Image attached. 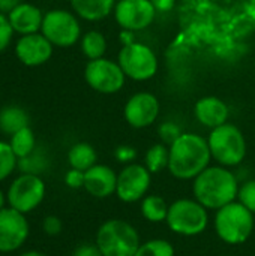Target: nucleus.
Wrapping results in <instances>:
<instances>
[{
	"instance_id": "f257e3e1",
	"label": "nucleus",
	"mask_w": 255,
	"mask_h": 256,
	"mask_svg": "<svg viewBox=\"0 0 255 256\" xmlns=\"http://www.w3.org/2000/svg\"><path fill=\"white\" fill-rule=\"evenodd\" d=\"M212 160L207 140L198 134L185 132L170 146L168 171L174 178L194 180Z\"/></svg>"
},
{
	"instance_id": "f03ea898",
	"label": "nucleus",
	"mask_w": 255,
	"mask_h": 256,
	"mask_svg": "<svg viewBox=\"0 0 255 256\" xmlns=\"http://www.w3.org/2000/svg\"><path fill=\"white\" fill-rule=\"evenodd\" d=\"M192 182L194 198L207 210L216 212L237 200L240 184L227 166L209 165Z\"/></svg>"
},
{
	"instance_id": "7ed1b4c3",
	"label": "nucleus",
	"mask_w": 255,
	"mask_h": 256,
	"mask_svg": "<svg viewBox=\"0 0 255 256\" xmlns=\"http://www.w3.org/2000/svg\"><path fill=\"white\" fill-rule=\"evenodd\" d=\"M254 213L237 200L216 210L213 226L216 236L227 244L236 246L249 240L255 228Z\"/></svg>"
},
{
	"instance_id": "20e7f679",
	"label": "nucleus",
	"mask_w": 255,
	"mask_h": 256,
	"mask_svg": "<svg viewBox=\"0 0 255 256\" xmlns=\"http://www.w3.org/2000/svg\"><path fill=\"white\" fill-rule=\"evenodd\" d=\"M140 244L138 231L122 219L104 222L96 232V246L104 256H135Z\"/></svg>"
},
{
	"instance_id": "39448f33",
	"label": "nucleus",
	"mask_w": 255,
	"mask_h": 256,
	"mask_svg": "<svg viewBox=\"0 0 255 256\" xmlns=\"http://www.w3.org/2000/svg\"><path fill=\"white\" fill-rule=\"evenodd\" d=\"M207 144L210 148L212 159L218 165L233 168L243 162L246 156V141L242 130L231 124L225 123L210 130Z\"/></svg>"
},
{
	"instance_id": "423d86ee",
	"label": "nucleus",
	"mask_w": 255,
	"mask_h": 256,
	"mask_svg": "<svg viewBox=\"0 0 255 256\" xmlns=\"http://www.w3.org/2000/svg\"><path fill=\"white\" fill-rule=\"evenodd\" d=\"M170 231L183 237H195L206 231L209 213L195 198H180L170 204L165 220Z\"/></svg>"
},
{
	"instance_id": "0eeeda50",
	"label": "nucleus",
	"mask_w": 255,
	"mask_h": 256,
	"mask_svg": "<svg viewBox=\"0 0 255 256\" xmlns=\"http://www.w3.org/2000/svg\"><path fill=\"white\" fill-rule=\"evenodd\" d=\"M117 63L125 72L126 78L134 81H147L158 72V57L155 51L140 42L125 44L117 56Z\"/></svg>"
},
{
	"instance_id": "6e6552de",
	"label": "nucleus",
	"mask_w": 255,
	"mask_h": 256,
	"mask_svg": "<svg viewBox=\"0 0 255 256\" xmlns=\"http://www.w3.org/2000/svg\"><path fill=\"white\" fill-rule=\"evenodd\" d=\"M41 33L60 48L72 46L81 38V26L78 18L66 9H51L44 14Z\"/></svg>"
},
{
	"instance_id": "1a4fd4ad",
	"label": "nucleus",
	"mask_w": 255,
	"mask_h": 256,
	"mask_svg": "<svg viewBox=\"0 0 255 256\" xmlns=\"http://www.w3.org/2000/svg\"><path fill=\"white\" fill-rule=\"evenodd\" d=\"M84 80L90 88L102 94H113L122 90L126 75L117 62L101 57L89 60L84 69Z\"/></svg>"
},
{
	"instance_id": "9d476101",
	"label": "nucleus",
	"mask_w": 255,
	"mask_h": 256,
	"mask_svg": "<svg viewBox=\"0 0 255 256\" xmlns=\"http://www.w3.org/2000/svg\"><path fill=\"white\" fill-rule=\"evenodd\" d=\"M45 198V183L41 176L35 174H21L17 177L8 190L9 207L18 210L20 213H30Z\"/></svg>"
},
{
	"instance_id": "9b49d317",
	"label": "nucleus",
	"mask_w": 255,
	"mask_h": 256,
	"mask_svg": "<svg viewBox=\"0 0 255 256\" xmlns=\"http://www.w3.org/2000/svg\"><path fill=\"white\" fill-rule=\"evenodd\" d=\"M152 184V172L141 164H128L117 174L116 195L122 202L132 204L141 201Z\"/></svg>"
},
{
	"instance_id": "f8f14e48",
	"label": "nucleus",
	"mask_w": 255,
	"mask_h": 256,
	"mask_svg": "<svg viewBox=\"0 0 255 256\" xmlns=\"http://www.w3.org/2000/svg\"><path fill=\"white\" fill-rule=\"evenodd\" d=\"M156 9L150 0H119L114 6L116 22L126 32H140L149 27Z\"/></svg>"
},
{
	"instance_id": "ddd939ff",
	"label": "nucleus",
	"mask_w": 255,
	"mask_h": 256,
	"mask_svg": "<svg viewBox=\"0 0 255 256\" xmlns=\"http://www.w3.org/2000/svg\"><path fill=\"white\" fill-rule=\"evenodd\" d=\"M29 237V222L24 213L12 207L0 210V252L18 250Z\"/></svg>"
},
{
	"instance_id": "4468645a",
	"label": "nucleus",
	"mask_w": 255,
	"mask_h": 256,
	"mask_svg": "<svg viewBox=\"0 0 255 256\" xmlns=\"http://www.w3.org/2000/svg\"><path fill=\"white\" fill-rule=\"evenodd\" d=\"M159 100L149 92L132 94L123 110L125 120L134 129H143L153 124L159 116Z\"/></svg>"
},
{
	"instance_id": "2eb2a0df",
	"label": "nucleus",
	"mask_w": 255,
	"mask_h": 256,
	"mask_svg": "<svg viewBox=\"0 0 255 256\" xmlns=\"http://www.w3.org/2000/svg\"><path fill=\"white\" fill-rule=\"evenodd\" d=\"M53 44L42 33L24 34L15 44L17 58L29 68L41 66L47 63L53 56Z\"/></svg>"
},
{
	"instance_id": "dca6fc26",
	"label": "nucleus",
	"mask_w": 255,
	"mask_h": 256,
	"mask_svg": "<svg viewBox=\"0 0 255 256\" xmlns=\"http://www.w3.org/2000/svg\"><path fill=\"white\" fill-rule=\"evenodd\" d=\"M117 174L113 168L96 164L84 172V189L89 195L98 200H105L116 194Z\"/></svg>"
},
{
	"instance_id": "f3484780",
	"label": "nucleus",
	"mask_w": 255,
	"mask_h": 256,
	"mask_svg": "<svg viewBox=\"0 0 255 256\" xmlns=\"http://www.w3.org/2000/svg\"><path fill=\"white\" fill-rule=\"evenodd\" d=\"M194 114L200 124L209 129H215L221 124L228 123L230 110L224 100L215 96H206L197 100L194 106Z\"/></svg>"
},
{
	"instance_id": "a211bd4d",
	"label": "nucleus",
	"mask_w": 255,
	"mask_h": 256,
	"mask_svg": "<svg viewBox=\"0 0 255 256\" xmlns=\"http://www.w3.org/2000/svg\"><path fill=\"white\" fill-rule=\"evenodd\" d=\"M8 20H9L14 32L24 36V34H32V33L41 32L44 14L38 6L23 2L8 15Z\"/></svg>"
},
{
	"instance_id": "6ab92c4d",
	"label": "nucleus",
	"mask_w": 255,
	"mask_h": 256,
	"mask_svg": "<svg viewBox=\"0 0 255 256\" xmlns=\"http://www.w3.org/2000/svg\"><path fill=\"white\" fill-rule=\"evenodd\" d=\"M74 12L86 21H99L110 15L116 0H71Z\"/></svg>"
},
{
	"instance_id": "aec40b11",
	"label": "nucleus",
	"mask_w": 255,
	"mask_h": 256,
	"mask_svg": "<svg viewBox=\"0 0 255 256\" xmlns=\"http://www.w3.org/2000/svg\"><path fill=\"white\" fill-rule=\"evenodd\" d=\"M27 126H29V116L21 106L8 105L0 110V130L5 135L11 136Z\"/></svg>"
},
{
	"instance_id": "412c9836",
	"label": "nucleus",
	"mask_w": 255,
	"mask_h": 256,
	"mask_svg": "<svg viewBox=\"0 0 255 256\" xmlns=\"http://www.w3.org/2000/svg\"><path fill=\"white\" fill-rule=\"evenodd\" d=\"M68 162L71 168L86 172L87 170H90L93 165L98 164V154L90 144L77 142L68 152Z\"/></svg>"
},
{
	"instance_id": "4be33fe9",
	"label": "nucleus",
	"mask_w": 255,
	"mask_h": 256,
	"mask_svg": "<svg viewBox=\"0 0 255 256\" xmlns=\"http://www.w3.org/2000/svg\"><path fill=\"white\" fill-rule=\"evenodd\" d=\"M140 206V212L141 216L150 222V224H161L167 220V214H168V204L167 201L159 196V195H146L141 201Z\"/></svg>"
},
{
	"instance_id": "5701e85b",
	"label": "nucleus",
	"mask_w": 255,
	"mask_h": 256,
	"mask_svg": "<svg viewBox=\"0 0 255 256\" xmlns=\"http://www.w3.org/2000/svg\"><path fill=\"white\" fill-rule=\"evenodd\" d=\"M81 51L89 60L104 57L107 51V39L98 30H90L81 36Z\"/></svg>"
},
{
	"instance_id": "b1692460",
	"label": "nucleus",
	"mask_w": 255,
	"mask_h": 256,
	"mask_svg": "<svg viewBox=\"0 0 255 256\" xmlns=\"http://www.w3.org/2000/svg\"><path fill=\"white\" fill-rule=\"evenodd\" d=\"M168 162H170V147H167V144L164 142L153 144L146 152L144 165L152 174H158L165 168H168Z\"/></svg>"
},
{
	"instance_id": "393cba45",
	"label": "nucleus",
	"mask_w": 255,
	"mask_h": 256,
	"mask_svg": "<svg viewBox=\"0 0 255 256\" xmlns=\"http://www.w3.org/2000/svg\"><path fill=\"white\" fill-rule=\"evenodd\" d=\"M9 146L18 159L26 158L27 154H30L36 148V140H35L33 130L27 126V128L15 132L14 135H11Z\"/></svg>"
},
{
	"instance_id": "a878e982",
	"label": "nucleus",
	"mask_w": 255,
	"mask_h": 256,
	"mask_svg": "<svg viewBox=\"0 0 255 256\" xmlns=\"http://www.w3.org/2000/svg\"><path fill=\"white\" fill-rule=\"evenodd\" d=\"M17 168L23 174H35V176H39V174H42L48 168V158H47L45 152H42V148H35L26 158L18 159Z\"/></svg>"
},
{
	"instance_id": "bb28decb",
	"label": "nucleus",
	"mask_w": 255,
	"mask_h": 256,
	"mask_svg": "<svg viewBox=\"0 0 255 256\" xmlns=\"http://www.w3.org/2000/svg\"><path fill=\"white\" fill-rule=\"evenodd\" d=\"M135 256H176V252L168 240L153 238L141 243Z\"/></svg>"
},
{
	"instance_id": "cd10ccee",
	"label": "nucleus",
	"mask_w": 255,
	"mask_h": 256,
	"mask_svg": "<svg viewBox=\"0 0 255 256\" xmlns=\"http://www.w3.org/2000/svg\"><path fill=\"white\" fill-rule=\"evenodd\" d=\"M18 165V158L12 152L9 142L0 141V182L8 178Z\"/></svg>"
},
{
	"instance_id": "c85d7f7f",
	"label": "nucleus",
	"mask_w": 255,
	"mask_h": 256,
	"mask_svg": "<svg viewBox=\"0 0 255 256\" xmlns=\"http://www.w3.org/2000/svg\"><path fill=\"white\" fill-rule=\"evenodd\" d=\"M237 201L255 214V180H248L239 186Z\"/></svg>"
},
{
	"instance_id": "c756f323",
	"label": "nucleus",
	"mask_w": 255,
	"mask_h": 256,
	"mask_svg": "<svg viewBox=\"0 0 255 256\" xmlns=\"http://www.w3.org/2000/svg\"><path fill=\"white\" fill-rule=\"evenodd\" d=\"M182 134L183 132L180 130V128L176 123H173V122H165V123H162L159 126V136H161L164 144L171 146Z\"/></svg>"
},
{
	"instance_id": "7c9ffc66",
	"label": "nucleus",
	"mask_w": 255,
	"mask_h": 256,
	"mask_svg": "<svg viewBox=\"0 0 255 256\" xmlns=\"http://www.w3.org/2000/svg\"><path fill=\"white\" fill-rule=\"evenodd\" d=\"M14 33L15 32L8 20V15L0 14V52H3L9 46Z\"/></svg>"
},
{
	"instance_id": "2f4dec72",
	"label": "nucleus",
	"mask_w": 255,
	"mask_h": 256,
	"mask_svg": "<svg viewBox=\"0 0 255 256\" xmlns=\"http://www.w3.org/2000/svg\"><path fill=\"white\" fill-rule=\"evenodd\" d=\"M114 158L120 164H132L137 158V150L131 146H119L114 152Z\"/></svg>"
},
{
	"instance_id": "473e14b6",
	"label": "nucleus",
	"mask_w": 255,
	"mask_h": 256,
	"mask_svg": "<svg viewBox=\"0 0 255 256\" xmlns=\"http://www.w3.org/2000/svg\"><path fill=\"white\" fill-rule=\"evenodd\" d=\"M42 228H44V231H45L47 236L56 237V236H59V234L62 232L63 224H62V220H60L57 216H47V218L44 219Z\"/></svg>"
},
{
	"instance_id": "72a5a7b5",
	"label": "nucleus",
	"mask_w": 255,
	"mask_h": 256,
	"mask_svg": "<svg viewBox=\"0 0 255 256\" xmlns=\"http://www.w3.org/2000/svg\"><path fill=\"white\" fill-rule=\"evenodd\" d=\"M65 183H66V186L71 188V189L84 188V171L71 168V170L66 172V176H65Z\"/></svg>"
},
{
	"instance_id": "f704fd0d",
	"label": "nucleus",
	"mask_w": 255,
	"mask_h": 256,
	"mask_svg": "<svg viewBox=\"0 0 255 256\" xmlns=\"http://www.w3.org/2000/svg\"><path fill=\"white\" fill-rule=\"evenodd\" d=\"M72 256H104V255L101 254V250H99V248L96 246V243H95V244H92V243H84V244H80V246L74 250Z\"/></svg>"
},
{
	"instance_id": "c9c22d12",
	"label": "nucleus",
	"mask_w": 255,
	"mask_h": 256,
	"mask_svg": "<svg viewBox=\"0 0 255 256\" xmlns=\"http://www.w3.org/2000/svg\"><path fill=\"white\" fill-rule=\"evenodd\" d=\"M156 9V12H170L174 4H176V0H150Z\"/></svg>"
},
{
	"instance_id": "e433bc0d",
	"label": "nucleus",
	"mask_w": 255,
	"mask_h": 256,
	"mask_svg": "<svg viewBox=\"0 0 255 256\" xmlns=\"http://www.w3.org/2000/svg\"><path fill=\"white\" fill-rule=\"evenodd\" d=\"M20 3H23L21 0H0V14L9 15Z\"/></svg>"
},
{
	"instance_id": "4c0bfd02",
	"label": "nucleus",
	"mask_w": 255,
	"mask_h": 256,
	"mask_svg": "<svg viewBox=\"0 0 255 256\" xmlns=\"http://www.w3.org/2000/svg\"><path fill=\"white\" fill-rule=\"evenodd\" d=\"M20 256H47L44 255L42 252H38V250H30V252H26V254H21Z\"/></svg>"
},
{
	"instance_id": "58836bf2",
	"label": "nucleus",
	"mask_w": 255,
	"mask_h": 256,
	"mask_svg": "<svg viewBox=\"0 0 255 256\" xmlns=\"http://www.w3.org/2000/svg\"><path fill=\"white\" fill-rule=\"evenodd\" d=\"M2 208H5V195H3V192L0 190V210Z\"/></svg>"
}]
</instances>
